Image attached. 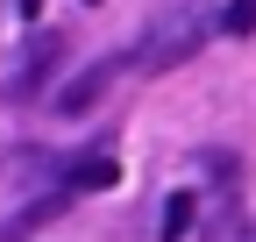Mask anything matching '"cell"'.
<instances>
[{
	"mask_svg": "<svg viewBox=\"0 0 256 242\" xmlns=\"http://www.w3.org/2000/svg\"><path fill=\"white\" fill-rule=\"evenodd\" d=\"M192 50H200V14L185 8V14H171V22L150 28V43L136 50V64H142V72H171L178 57H192Z\"/></svg>",
	"mask_w": 256,
	"mask_h": 242,
	"instance_id": "obj_1",
	"label": "cell"
},
{
	"mask_svg": "<svg viewBox=\"0 0 256 242\" xmlns=\"http://www.w3.org/2000/svg\"><path fill=\"white\" fill-rule=\"evenodd\" d=\"M114 57H100V64H86L72 86H64V93H57V114H86V107H100V93H107V86H114Z\"/></svg>",
	"mask_w": 256,
	"mask_h": 242,
	"instance_id": "obj_2",
	"label": "cell"
},
{
	"mask_svg": "<svg viewBox=\"0 0 256 242\" xmlns=\"http://www.w3.org/2000/svg\"><path fill=\"white\" fill-rule=\"evenodd\" d=\"M57 50H64L57 36H36V50H28V57H22V72L8 78V100H28V93H36V86L50 78V64H57Z\"/></svg>",
	"mask_w": 256,
	"mask_h": 242,
	"instance_id": "obj_3",
	"label": "cell"
},
{
	"mask_svg": "<svg viewBox=\"0 0 256 242\" xmlns=\"http://www.w3.org/2000/svg\"><path fill=\"white\" fill-rule=\"evenodd\" d=\"M114 178H121L114 157H78L72 171H64V192H100V186H114Z\"/></svg>",
	"mask_w": 256,
	"mask_h": 242,
	"instance_id": "obj_4",
	"label": "cell"
},
{
	"mask_svg": "<svg viewBox=\"0 0 256 242\" xmlns=\"http://www.w3.org/2000/svg\"><path fill=\"white\" fill-rule=\"evenodd\" d=\"M192 214H200V200H192V192H171L164 200V242H185L192 235Z\"/></svg>",
	"mask_w": 256,
	"mask_h": 242,
	"instance_id": "obj_5",
	"label": "cell"
},
{
	"mask_svg": "<svg viewBox=\"0 0 256 242\" xmlns=\"http://www.w3.org/2000/svg\"><path fill=\"white\" fill-rule=\"evenodd\" d=\"M220 36H256V0H228L220 8Z\"/></svg>",
	"mask_w": 256,
	"mask_h": 242,
	"instance_id": "obj_6",
	"label": "cell"
},
{
	"mask_svg": "<svg viewBox=\"0 0 256 242\" xmlns=\"http://www.w3.org/2000/svg\"><path fill=\"white\" fill-rule=\"evenodd\" d=\"M14 8H22V14H36V8H43V0H14Z\"/></svg>",
	"mask_w": 256,
	"mask_h": 242,
	"instance_id": "obj_7",
	"label": "cell"
}]
</instances>
